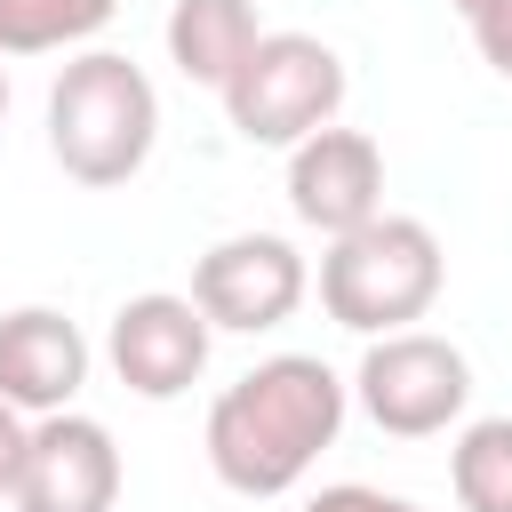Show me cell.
Instances as JSON below:
<instances>
[{
    "mask_svg": "<svg viewBox=\"0 0 512 512\" xmlns=\"http://www.w3.org/2000/svg\"><path fill=\"white\" fill-rule=\"evenodd\" d=\"M96 352L80 336V320H64L56 304H16L0 312V400L16 416H56L80 400Z\"/></svg>",
    "mask_w": 512,
    "mask_h": 512,
    "instance_id": "cell-10",
    "label": "cell"
},
{
    "mask_svg": "<svg viewBox=\"0 0 512 512\" xmlns=\"http://www.w3.org/2000/svg\"><path fill=\"white\" fill-rule=\"evenodd\" d=\"M24 424H32V416H16V408L0 400V496L16 488V464H24Z\"/></svg>",
    "mask_w": 512,
    "mask_h": 512,
    "instance_id": "cell-16",
    "label": "cell"
},
{
    "mask_svg": "<svg viewBox=\"0 0 512 512\" xmlns=\"http://www.w3.org/2000/svg\"><path fill=\"white\" fill-rule=\"evenodd\" d=\"M160 40H168V64H176L192 88L224 96V80H232V72L248 64V48L264 40V16H256V0H176L168 24H160Z\"/></svg>",
    "mask_w": 512,
    "mask_h": 512,
    "instance_id": "cell-11",
    "label": "cell"
},
{
    "mask_svg": "<svg viewBox=\"0 0 512 512\" xmlns=\"http://www.w3.org/2000/svg\"><path fill=\"white\" fill-rule=\"evenodd\" d=\"M312 296V264L280 232H232L192 264V304L224 336H264Z\"/></svg>",
    "mask_w": 512,
    "mask_h": 512,
    "instance_id": "cell-6",
    "label": "cell"
},
{
    "mask_svg": "<svg viewBox=\"0 0 512 512\" xmlns=\"http://www.w3.org/2000/svg\"><path fill=\"white\" fill-rule=\"evenodd\" d=\"M464 24H472V48H480V64H488L496 80H512V0H488V8H472Z\"/></svg>",
    "mask_w": 512,
    "mask_h": 512,
    "instance_id": "cell-15",
    "label": "cell"
},
{
    "mask_svg": "<svg viewBox=\"0 0 512 512\" xmlns=\"http://www.w3.org/2000/svg\"><path fill=\"white\" fill-rule=\"evenodd\" d=\"M288 208L320 240L384 216V144L368 128H336V120L312 128L304 144H288Z\"/></svg>",
    "mask_w": 512,
    "mask_h": 512,
    "instance_id": "cell-9",
    "label": "cell"
},
{
    "mask_svg": "<svg viewBox=\"0 0 512 512\" xmlns=\"http://www.w3.org/2000/svg\"><path fill=\"white\" fill-rule=\"evenodd\" d=\"M160 144V88L120 48H72L48 80V152L72 184L112 192L128 184Z\"/></svg>",
    "mask_w": 512,
    "mask_h": 512,
    "instance_id": "cell-2",
    "label": "cell"
},
{
    "mask_svg": "<svg viewBox=\"0 0 512 512\" xmlns=\"http://www.w3.org/2000/svg\"><path fill=\"white\" fill-rule=\"evenodd\" d=\"M344 416H352V384L320 352H272L208 400L200 448H208V472L232 496L264 504V496H288L336 448Z\"/></svg>",
    "mask_w": 512,
    "mask_h": 512,
    "instance_id": "cell-1",
    "label": "cell"
},
{
    "mask_svg": "<svg viewBox=\"0 0 512 512\" xmlns=\"http://www.w3.org/2000/svg\"><path fill=\"white\" fill-rule=\"evenodd\" d=\"M120 480H128L120 472V440L96 416L56 408V416L24 424V464H16L8 504L16 512H112Z\"/></svg>",
    "mask_w": 512,
    "mask_h": 512,
    "instance_id": "cell-8",
    "label": "cell"
},
{
    "mask_svg": "<svg viewBox=\"0 0 512 512\" xmlns=\"http://www.w3.org/2000/svg\"><path fill=\"white\" fill-rule=\"evenodd\" d=\"M448 488L464 512H512V416H472L456 432Z\"/></svg>",
    "mask_w": 512,
    "mask_h": 512,
    "instance_id": "cell-13",
    "label": "cell"
},
{
    "mask_svg": "<svg viewBox=\"0 0 512 512\" xmlns=\"http://www.w3.org/2000/svg\"><path fill=\"white\" fill-rule=\"evenodd\" d=\"M0 120H8V64H0Z\"/></svg>",
    "mask_w": 512,
    "mask_h": 512,
    "instance_id": "cell-18",
    "label": "cell"
},
{
    "mask_svg": "<svg viewBox=\"0 0 512 512\" xmlns=\"http://www.w3.org/2000/svg\"><path fill=\"white\" fill-rule=\"evenodd\" d=\"M344 56L312 32H264L248 48V64L224 80V120L240 144L256 152H288L312 128H328L344 112Z\"/></svg>",
    "mask_w": 512,
    "mask_h": 512,
    "instance_id": "cell-4",
    "label": "cell"
},
{
    "mask_svg": "<svg viewBox=\"0 0 512 512\" xmlns=\"http://www.w3.org/2000/svg\"><path fill=\"white\" fill-rule=\"evenodd\" d=\"M120 0H0V56H64L112 24Z\"/></svg>",
    "mask_w": 512,
    "mask_h": 512,
    "instance_id": "cell-12",
    "label": "cell"
},
{
    "mask_svg": "<svg viewBox=\"0 0 512 512\" xmlns=\"http://www.w3.org/2000/svg\"><path fill=\"white\" fill-rule=\"evenodd\" d=\"M304 512H424V504L392 496V488H368V480H336V488H312Z\"/></svg>",
    "mask_w": 512,
    "mask_h": 512,
    "instance_id": "cell-14",
    "label": "cell"
},
{
    "mask_svg": "<svg viewBox=\"0 0 512 512\" xmlns=\"http://www.w3.org/2000/svg\"><path fill=\"white\" fill-rule=\"evenodd\" d=\"M352 400L384 440H432V432L464 424L472 360H464V344H448L432 328H392V336H368V352L352 368Z\"/></svg>",
    "mask_w": 512,
    "mask_h": 512,
    "instance_id": "cell-5",
    "label": "cell"
},
{
    "mask_svg": "<svg viewBox=\"0 0 512 512\" xmlns=\"http://www.w3.org/2000/svg\"><path fill=\"white\" fill-rule=\"evenodd\" d=\"M448 8H456V16H472V8H488V0H448Z\"/></svg>",
    "mask_w": 512,
    "mask_h": 512,
    "instance_id": "cell-17",
    "label": "cell"
},
{
    "mask_svg": "<svg viewBox=\"0 0 512 512\" xmlns=\"http://www.w3.org/2000/svg\"><path fill=\"white\" fill-rule=\"evenodd\" d=\"M448 288V256H440V232L424 216H368L352 232L328 240L320 256V312L352 336H392V328H416Z\"/></svg>",
    "mask_w": 512,
    "mask_h": 512,
    "instance_id": "cell-3",
    "label": "cell"
},
{
    "mask_svg": "<svg viewBox=\"0 0 512 512\" xmlns=\"http://www.w3.org/2000/svg\"><path fill=\"white\" fill-rule=\"evenodd\" d=\"M208 344H216V328H208V312H200L192 296L144 288V296H128V304L112 312V328H104V368H112L136 400H176V392H192V384L208 376Z\"/></svg>",
    "mask_w": 512,
    "mask_h": 512,
    "instance_id": "cell-7",
    "label": "cell"
}]
</instances>
